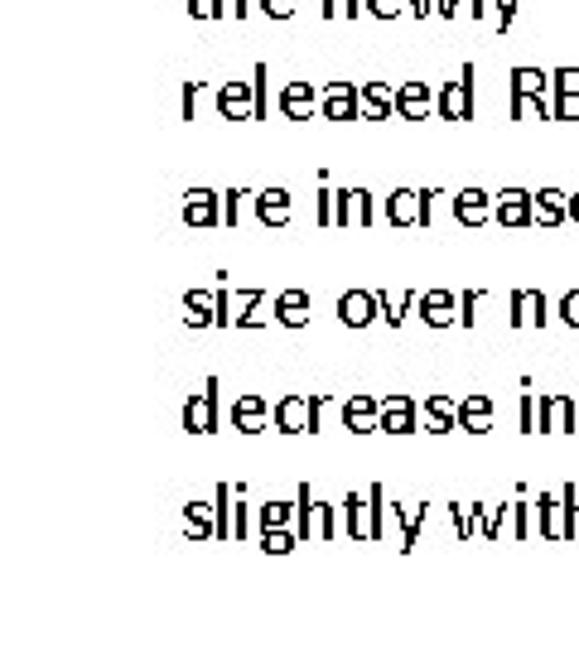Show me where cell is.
I'll use <instances>...</instances> for the list:
<instances>
[{
	"label": "cell",
	"mask_w": 579,
	"mask_h": 651,
	"mask_svg": "<svg viewBox=\"0 0 579 651\" xmlns=\"http://www.w3.org/2000/svg\"><path fill=\"white\" fill-rule=\"evenodd\" d=\"M218 377L203 381V391H193L184 401V430L189 434H218Z\"/></svg>",
	"instance_id": "3957f363"
},
{
	"label": "cell",
	"mask_w": 579,
	"mask_h": 651,
	"mask_svg": "<svg viewBox=\"0 0 579 651\" xmlns=\"http://www.w3.org/2000/svg\"><path fill=\"white\" fill-rule=\"evenodd\" d=\"M290 516H295V502H266V507H256L261 531H271V526H290Z\"/></svg>",
	"instance_id": "ab89813d"
},
{
	"label": "cell",
	"mask_w": 579,
	"mask_h": 651,
	"mask_svg": "<svg viewBox=\"0 0 579 651\" xmlns=\"http://www.w3.org/2000/svg\"><path fill=\"white\" fill-rule=\"evenodd\" d=\"M570 222H579V193H570Z\"/></svg>",
	"instance_id": "be15d7a7"
},
{
	"label": "cell",
	"mask_w": 579,
	"mask_h": 651,
	"mask_svg": "<svg viewBox=\"0 0 579 651\" xmlns=\"http://www.w3.org/2000/svg\"><path fill=\"white\" fill-rule=\"evenodd\" d=\"M425 430L430 434L459 430V401L454 396H425Z\"/></svg>",
	"instance_id": "44dd1931"
},
{
	"label": "cell",
	"mask_w": 579,
	"mask_h": 651,
	"mask_svg": "<svg viewBox=\"0 0 579 651\" xmlns=\"http://www.w3.org/2000/svg\"><path fill=\"white\" fill-rule=\"evenodd\" d=\"M314 107H324V102H319V92H314L309 82H290V87L280 92V111H285L290 121H309Z\"/></svg>",
	"instance_id": "ac0fdd59"
},
{
	"label": "cell",
	"mask_w": 579,
	"mask_h": 651,
	"mask_svg": "<svg viewBox=\"0 0 579 651\" xmlns=\"http://www.w3.org/2000/svg\"><path fill=\"white\" fill-rule=\"evenodd\" d=\"M415 304H420V295H415V290H411V295H401L396 304H391V299L382 295V314H386V324H391V328H401V324H406V309H415Z\"/></svg>",
	"instance_id": "60d3db41"
},
{
	"label": "cell",
	"mask_w": 579,
	"mask_h": 651,
	"mask_svg": "<svg viewBox=\"0 0 579 651\" xmlns=\"http://www.w3.org/2000/svg\"><path fill=\"white\" fill-rule=\"evenodd\" d=\"M338 415H343V430L348 434H372L382 430V396H348L343 406H338Z\"/></svg>",
	"instance_id": "277c9868"
},
{
	"label": "cell",
	"mask_w": 579,
	"mask_h": 651,
	"mask_svg": "<svg viewBox=\"0 0 579 651\" xmlns=\"http://www.w3.org/2000/svg\"><path fill=\"white\" fill-rule=\"evenodd\" d=\"M184 222H189V227H218L222 222V193L189 189L184 193Z\"/></svg>",
	"instance_id": "4fadbf2b"
},
{
	"label": "cell",
	"mask_w": 579,
	"mask_h": 651,
	"mask_svg": "<svg viewBox=\"0 0 579 651\" xmlns=\"http://www.w3.org/2000/svg\"><path fill=\"white\" fill-rule=\"evenodd\" d=\"M411 5V15L415 20H425V15H435V0H406Z\"/></svg>",
	"instance_id": "94428289"
},
{
	"label": "cell",
	"mask_w": 579,
	"mask_h": 651,
	"mask_svg": "<svg viewBox=\"0 0 579 651\" xmlns=\"http://www.w3.org/2000/svg\"><path fill=\"white\" fill-rule=\"evenodd\" d=\"M242 198H251V193H242V189L222 193V227H237V217H242Z\"/></svg>",
	"instance_id": "7bdbcfd3"
},
{
	"label": "cell",
	"mask_w": 579,
	"mask_h": 651,
	"mask_svg": "<svg viewBox=\"0 0 579 651\" xmlns=\"http://www.w3.org/2000/svg\"><path fill=\"white\" fill-rule=\"evenodd\" d=\"M507 78H512V107H507L512 121H522L536 92H551V73H541V68H512Z\"/></svg>",
	"instance_id": "8992f818"
},
{
	"label": "cell",
	"mask_w": 579,
	"mask_h": 651,
	"mask_svg": "<svg viewBox=\"0 0 579 651\" xmlns=\"http://www.w3.org/2000/svg\"><path fill=\"white\" fill-rule=\"evenodd\" d=\"M512 20H517V0H507V5H502V15H497V34H507V29H512Z\"/></svg>",
	"instance_id": "6f0895ef"
},
{
	"label": "cell",
	"mask_w": 579,
	"mask_h": 651,
	"mask_svg": "<svg viewBox=\"0 0 579 651\" xmlns=\"http://www.w3.org/2000/svg\"><path fill=\"white\" fill-rule=\"evenodd\" d=\"M551 92H579V68H555Z\"/></svg>",
	"instance_id": "7dc6e473"
},
{
	"label": "cell",
	"mask_w": 579,
	"mask_h": 651,
	"mask_svg": "<svg viewBox=\"0 0 579 651\" xmlns=\"http://www.w3.org/2000/svg\"><path fill=\"white\" fill-rule=\"evenodd\" d=\"M367 541H386V488H367Z\"/></svg>",
	"instance_id": "f1b7e54d"
},
{
	"label": "cell",
	"mask_w": 579,
	"mask_h": 651,
	"mask_svg": "<svg viewBox=\"0 0 579 651\" xmlns=\"http://www.w3.org/2000/svg\"><path fill=\"white\" fill-rule=\"evenodd\" d=\"M560 541H579V488H560Z\"/></svg>",
	"instance_id": "f546056e"
},
{
	"label": "cell",
	"mask_w": 579,
	"mask_h": 651,
	"mask_svg": "<svg viewBox=\"0 0 579 651\" xmlns=\"http://www.w3.org/2000/svg\"><path fill=\"white\" fill-rule=\"evenodd\" d=\"M493 217L502 222V227H526V222H536V193L502 189L493 198Z\"/></svg>",
	"instance_id": "5b68a950"
},
{
	"label": "cell",
	"mask_w": 579,
	"mask_h": 651,
	"mask_svg": "<svg viewBox=\"0 0 579 651\" xmlns=\"http://www.w3.org/2000/svg\"><path fill=\"white\" fill-rule=\"evenodd\" d=\"M362 10H367V0H338V15H348V20H358Z\"/></svg>",
	"instance_id": "680465c9"
},
{
	"label": "cell",
	"mask_w": 579,
	"mask_h": 651,
	"mask_svg": "<svg viewBox=\"0 0 579 651\" xmlns=\"http://www.w3.org/2000/svg\"><path fill=\"white\" fill-rule=\"evenodd\" d=\"M358 102H362L358 82H329L324 87V116L329 121H358Z\"/></svg>",
	"instance_id": "5bb4252c"
},
{
	"label": "cell",
	"mask_w": 579,
	"mask_h": 651,
	"mask_svg": "<svg viewBox=\"0 0 579 651\" xmlns=\"http://www.w3.org/2000/svg\"><path fill=\"white\" fill-rule=\"evenodd\" d=\"M232 531H237V541H247V536H251V507L242 502V492H237V516H232Z\"/></svg>",
	"instance_id": "c3c4849f"
},
{
	"label": "cell",
	"mask_w": 579,
	"mask_h": 651,
	"mask_svg": "<svg viewBox=\"0 0 579 651\" xmlns=\"http://www.w3.org/2000/svg\"><path fill=\"white\" fill-rule=\"evenodd\" d=\"M218 111L227 121H256V82H222Z\"/></svg>",
	"instance_id": "52a82bcc"
},
{
	"label": "cell",
	"mask_w": 579,
	"mask_h": 651,
	"mask_svg": "<svg viewBox=\"0 0 579 651\" xmlns=\"http://www.w3.org/2000/svg\"><path fill=\"white\" fill-rule=\"evenodd\" d=\"M478 304H483V290H464V304H459V309H464V314H459V319H464V328L478 324V314H473Z\"/></svg>",
	"instance_id": "f907efd6"
},
{
	"label": "cell",
	"mask_w": 579,
	"mask_h": 651,
	"mask_svg": "<svg viewBox=\"0 0 579 651\" xmlns=\"http://www.w3.org/2000/svg\"><path fill=\"white\" fill-rule=\"evenodd\" d=\"M420 319L430 328H449V324H459V304H454L449 290H425L420 295Z\"/></svg>",
	"instance_id": "2e32d148"
},
{
	"label": "cell",
	"mask_w": 579,
	"mask_h": 651,
	"mask_svg": "<svg viewBox=\"0 0 579 651\" xmlns=\"http://www.w3.org/2000/svg\"><path fill=\"white\" fill-rule=\"evenodd\" d=\"M449 521H454V536L459 541H473L478 536V502H449Z\"/></svg>",
	"instance_id": "836d02e7"
},
{
	"label": "cell",
	"mask_w": 579,
	"mask_h": 651,
	"mask_svg": "<svg viewBox=\"0 0 579 651\" xmlns=\"http://www.w3.org/2000/svg\"><path fill=\"white\" fill-rule=\"evenodd\" d=\"M314 512H319V502H314L309 483H300L295 488V531H300V545H309V536H314Z\"/></svg>",
	"instance_id": "4dcf8cb0"
},
{
	"label": "cell",
	"mask_w": 579,
	"mask_h": 651,
	"mask_svg": "<svg viewBox=\"0 0 579 651\" xmlns=\"http://www.w3.org/2000/svg\"><path fill=\"white\" fill-rule=\"evenodd\" d=\"M555 121H579V92H555Z\"/></svg>",
	"instance_id": "f6af8a7d"
},
{
	"label": "cell",
	"mask_w": 579,
	"mask_h": 651,
	"mask_svg": "<svg viewBox=\"0 0 579 651\" xmlns=\"http://www.w3.org/2000/svg\"><path fill=\"white\" fill-rule=\"evenodd\" d=\"M507 304H512V328L531 324V314H526V290H512V299H507Z\"/></svg>",
	"instance_id": "816d5d0a"
},
{
	"label": "cell",
	"mask_w": 579,
	"mask_h": 651,
	"mask_svg": "<svg viewBox=\"0 0 579 651\" xmlns=\"http://www.w3.org/2000/svg\"><path fill=\"white\" fill-rule=\"evenodd\" d=\"M338 502H319V512H314V541H333L338 536Z\"/></svg>",
	"instance_id": "74e56055"
},
{
	"label": "cell",
	"mask_w": 579,
	"mask_h": 651,
	"mask_svg": "<svg viewBox=\"0 0 579 651\" xmlns=\"http://www.w3.org/2000/svg\"><path fill=\"white\" fill-rule=\"evenodd\" d=\"M222 15H232V20H247L251 5H247V0H222Z\"/></svg>",
	"instance_id": "9f6ffc18"
},
{
	"label": "cell",
	"mask_w": 579,
	"mask_h": 651,
	"mask_svg": "<svg viewBox=\"0 0 579 651\" xmlns=\"http://www.w3.org/2000/svg\"><path fill=\"white\" fill-rule=\"evenodd\" d=\"M276 319L285 328H304V324H309V290H280V295H276Z\"/></svg>",
	"instance_id": "603a6c76"
},
{
	"label": "cell",
	"mask_w": 579,
	"mask_h": 651,
	"mask_svg": "<svg viewBox=\"0 0 579 651\" xmlns=\"http://www.w3.org/2000/svg\"><path fill=\"white\" fill-rule=\"evenodd\" d=\"M382 430L415 434L420 430V401L415 396H382Z\"/></svg>",
	"instance_id": "9c48e42d"
},
{
	"label": "cell",
	"mask_w": 579,
	"mask_h": 651,
	"mask_svg": "<svg viewBox=\"0 0 579 651\" xmlns=\"http://www.w3.org/2000/svg\"><path fill=\"white\" fill-rule=\"evenodd\" d=\"M372 227L377 222V198L367 189H338V227Z\"/></svg>",
	"instance_id": "8fae6325"
},
{
	"label": "cell",
	"mask_w": 579,
	"mask_h": 651,
	"mask_svg": "<svg viewBox=\"0 0 579 651\" xmlns=\"http://www.w3.org/2000/svg\"><path fill=\"white\" fill-rule=\"evenodd\" d=\"M531 516H536V502H512V516H507V531H512V541H526L536 526H531Z\"/></svg>",
	"instance_id": "f35d334b"
},
{
	"label": "cell",
	"mask_w": 579,
	"mask_h": 651,
	"mask_svg": "<svg viewBox=\"0 0 579 651\" xmlns=\"http://www.w3.org/2000/svg\"><path fill=\"white\" fill-rule=\"evenodd\" d=\"M459 430L464 434H488L493 430V401H488L483 391H469V396L459 401Z\"/></svg>",
	"instance_id": "9a60e30c"
},
{
	"label": "cell",
	"mask_w": 579,
	"mask_h": 651,
	"mask_svg": "<svg viewBox=\"0 0 579 651\" xmlns=\"http://www.w3.org/2000/svg\"><path fill=\"white\" fill-rule=\"evenodd\" d=\"M401 555H411L415 545H420V526H425V507H411V512H406V507H401Z\"/></svg>",
	"instance_id": "d590c367"
},
{
	"label": "cell",
	"mask_w": 579,
	"mask_h": 651,
	"mask_svg": "<svg viewBox=\"0 0 579 651\" xmlns=\"http://www.w3.org/2000/svg\"><path fill=\"white\" fill-rule=\"evenodd\" d=\"M256 217L266 227H285L290 222V193L285 189H261L256 193Z\"/></svg>",
	"instance_id": "d4e9b609"
},
{
	"label": "cell",
	"mask_w": 579,
	"mask_h": 651,
	"mask_svg": "<svg viewBox=\"0 0 579 651\" xmlns=\"http://www.w3.org/2000/svg\"><path fill=\"white\" fill-rule=\"evenodd\" d=\"M469 15L473 20H483V15H488V0H469Z\"/></svg>",
	"instance_id": "6125c7cd"
},
{
	"label": "cell",
	"mask_w": 579,
	"mask_h": 651,
	"mask_svg": "<svg viewBox=\"0 0 579 651\" xmlns=\"http://www.w3.org/2000/svg\"><path fill=\"white\" fill-rule=\"evenodd\" d=\"M454 217H459L464 227H478V222L493 217V198L483 189H459L454 193Z\"/></svg>",
	"instance_id": "d6986e66"
},
{
	"label": "cell",
	"mask_w": 579,
	"mask_h": 651,
	"mask_svg": "<svg viewBox=\"0 0 579 651\" xmlns=\"http://www.w3.org/2000/svg\"><path fill=\"white\" fill-rule=\"evenodd\" d=\"M536 531H541V541H560V492L536 497Z\"/></svg>",
	"instance_id": "83f0119b"
},
{
	"label": "cell",
	"mask_w": 579,
	"mask_h": 651,
	"mask_svg": "<svg viewBox=\"0 0 579 651\" xmlns=\"http://www.w3.org/2000/svg\"><path fill=\"white\" fill-rule=\"evenodd\" d=\"M478 68L473 63H464V78L459 82H444V92H440V116L444 121H473L478 116Z\"/></svg>",
	"instance_id": "6da1fadb"
},
{
	"label": "cell",
	"mask_w": 579,
	"mask_h": 651,
	"mask_svg": "<svg viewBox=\"0 0 579 651\" xmlns=\"http://www.w3.org/2000/svg\"><path fill=\"white\" fill-rule=\"evenodd\" d=\"M251 82H256V121H266L271 116V63H256Z\"/></svg>",
	"instance_id": "8d00e7d4"
},
{
	"label": "cell",
	"mask_w": 579,
	"mask_h": 651,
	"mask_svg": "<svg viewBox=\"0 0 579 651\" xmlns=\"http://www.w3.org/2000/svg\"><path fill=\"white\" fill-rule=\"evenodd\" d=\"M189 15H193V20H218L222 0H189Z\"/></svg>",
	"instance_id": "681fc988"
},
{
	"label": "cell",
	"mask_w": 579,
	"mask_h": 651,
	"mask_svg": "<svg viewBox=\"0 0 579 651\" xmlns=\"http://www.w3.org/2000/svg\"><path fill=\"white\" fill-rule=\"evenodd\" d=\"M367 15H377V20H396V15H401V0H367Z\"/></svg>",
	"instance_id": "f5cc1de1"
},
{
	"label": "cell",
	"mask_w": 579,
	"mask_h": 651,
	"mask_svg": "<svg viewBox=\"0 0 579 651\" xmlns=\"http://www.w3.org/2000/svg\"><path fill=\"white\" fill-rule=\"evenodd\" d=\"M560 319L570 328H579V290H570V295L560 299Z\"/></svg>",
	"instance_id": "db71d44e"
},
{
	"label": "cell",
	"mask_w": 579,
	"mask_h": 651,
	"mask_svg": "<svg viewBox=\"0 0 579 651\" xmlns=\"http://www.w3.org/2000/svg\"><path fill=\"white\" fill-rule=\"evenodd\" d=\"M193 102H198V82H184V121H193Z\"/></svg>",
	"instance_id": "91938a15"
},
{
	"label": "cell",
	"mask_w": 579,
	"mask_h": 651,
	"mask_svg": "<svg viewBox=\"0 0 579 651\" xmlns=\"http://www.w3.org/2000/svg\"><path fill=\"white\" fill-rule=\"evenodd\" d=\"M536 430L541 434H579V406L560 391H541L536 401Z\"/></svg>",
	"instance_id": "7a4b0ae2"
},
{
	"label": "cell",
	"mask_w": 579,
	"mask_h": 651,
	"mask_svg": "<svg viewBox=\"0 0 579 651\" xmlns=\"http://www.w3.org/2000/svg\"><path fill=\"white\" fill-rule=\"evenodd\" d=\"M329 406H333L329 391H314V396H309V434L324 430V410H329Z\"/></svg>",
	"instance_id": "ee69618b"
},
{
	"label": "cell",
	"mask_w": 579,
	"mask_h": 651,
	"mask_svg": "<svg viewBox=\"0 0 579 651\" xmlns=\"http://www.w3.org/2000/svg\"><path fill=\"white\" fill-rule=\"evenodd\" d=\"M507 516H512V502H502V507L478 502V536H483V541H502V526H507Z\"/></svg>",
	"instance_id": "1f68e13d"
},
{
	"label": "cell",
	"mask_w": 579,
	"mask_h": 651,
	"mask_svg": "<svg viewBox=\"0 0 579 651\" xmlns=\"http://www.w3.org/2000/svg\"><path fill=\"white\" fill-rule=\"evenodd\" d=\"M430 107H440V97H435L425 82H401V87H396V116H401V121H425Z\"/></svg>",
	"instance_id": "7c38bea8"
},
{
	"label": "cell",
	"mask_w": 579,
	"mask_h": 651,
	"mask_svg": "<svg viewBox=\"0 0 579 651\" xmlns=\"http://www.w3.org/2000/svg\"><path fill=\"white\" fill-rule=\"evenodd\" d=\"M386 222H391V227H430V222H425V193L396 189L386 198Z\"/></svg>",
	"instance_id": "ba28073f"
},
{
	"label": "cell",
	"mask_w": 579,
	"mask_h": 651,
	"mask_svg": "<svg viewBox=\"0 0 579 651\" xmlns=\"http://www.w3.org/2000/svg\"><path fill=\"white\" fill-rule=\"evenodd\" d=\"M266 415H271V406H266V396H237V401H232V430H242V434H261V425H266Z\"/></svg>",
	"instance_id": "e0dca14e"
},
{
	"label": "cell",
	"mask_w": 579,
	"mask_h": 651,
	"mask_svg": "<svg viewBox=\"0 0 579 651\" xmlns=\"http://www.w3.org/2000/svg\"><path fill=\"white\" fill-rule=\"evenodd\" d=\"M536 222H541V227H560V222H570V193H560V189L536 193Z\"/></svg>",
	"instance_id": "cb8c5ba5"
},
{
	"label": "cell",
	"mask_w": 579,
	"mask_h": 651,
	"mask_svg": "<svg viewBox=\"0 0 579 651\" xmlns=\"http://www.w3.org/2000/svg\"><path fill=\"white\" fill-rule=\"evenodd\" d=\"M184 324L189 328L218 324V299L203 295V290H189V295H184Z\"/></svg>",
	"instance_id": "4316f807"
},
{
	"label": "cell",
	"mask_w": 579,
	"mask_h": 651,
	"mask_svg": "<svg viewBox=\"0 0 579 651\" xmlns=\"http://www.w3.org/2000/svg\"><path fill=\"white\" fill-rule=\"evenodd\" d=\"M362 116H367V121H386V116H391V111H396V92H391V87H386V82H362Z\"/></svg>",
	"instance_id": "484cf974"
},
{
	"label": "cell",
	"mask_w": 579,
	"mask_h": 651,
	"mask_svg": "<svg viewBox=\"0 0 579 651\" xmlns=\"http://www.w3.org/2000/svg\"><path fill=\"white\" fill-rule=\"evenodd\" d=\"M184 536H189L193 545H198V541H218V516H213V507L189 502V507H184Z\"/></svg>",
	"instance_id": "7402d4cb"
},
{
	"label": "cell",
	"mask_w": 579,
	"mask_h": 651,
	"mask_svg": "<svg viewBox=\"0 0 579 651\" xmlns=\"http://www.w3.org/2000/svg\"><path fill=\"white\" fill-rule=\"evenodd\" d=\"M517 425H522V434H541L536 430V391H526L522 406H517Z\"/></svg>",
	"instance_id": "bcb514c9"
},
{
	"label": "cell",
	"mask_w": 579,
	"mask_h": 651,
	"mask_svg": "<svg viewBox=\"0 0 579 651\" xmlns=\"http://www.w3.org/2000/svg\"><path fill=\"white\" fill-rule=\"evenodd\" d=\"M377 314H382V295H372V290H348V295L338 299L343 328H367Z\"/></svg>",
	"instance_id": "30bf717a"
},
{
	"label": "cell",
	"mask_w": 579,
	"mask_h": 651,
	"mask_svg": "<svg viewBox=\"0 0 579 651\" xmlns=\"http://www.w3.org/2000/svg\"><path fill=\"white\" fill-rule=\"evenodd\" d=\"M276 430L280 434H309V396H285L276 401Z\"/></svg>",
	"instance_id": "ffe728a7"
},
{
	"label": "cell",
	"mask_w": 579,
	"mask_h": 651,
	"mask_svg": "<svg viewBox=\"0 0 579 651\" xmlns=\"http://www.w3.org/2000/svg\"><path fill=\"white\" fill-rule=\"evenodd\" d=\"M526 314H531V328H546L551 324V299L541 290H526Z\"/></svg>",
	"instance_id": "b9f144b4"
},
{
	"label": "cell",
	"mask_w": 579,
	"mask_h": 651,
	"mask_svg": "<svg viewBox=\"0 0 579 651\" xmlns=\"http://www.w3.org/2000/svg\"><path fill=\"white\" fill-rule=\"evenodd\" d=\"M300 545V531L295 526H271V531H261V550L266 555H290Z\"/></svg>",
	"instance_id": "e575fe53"
},
{
	"label": "cell",
	"mask_w": 579,
	"mask_h": 651,
	"mask_svg": "<svg viewBox=\"0 0 579 651\" xmlns=\"http://www.w3.org/2000/svg\"><path fill=\"white\" fill-rule=\"evenodd\" d=\"M343 521H348V541H367V492H362V497L348 492V502H343Z\"/></svg>",
	"instance_id": "d6a6232c"
},
{
	"label": "cell",
	"mask_w": 579,
	"mask_h": 651,
	"mask_svg": "<svg viewBox=\"0 0 579 651\" xmlns=\"http://www.w3.org/2000/svg\"><path fill=\"white\" fill-rule=\"evenodd\" d=\"M261 10H266L271 20H290V15H295V0H261Z\"/></svg>",
	"instance_id": "11a10c76"
}]
</instances>
